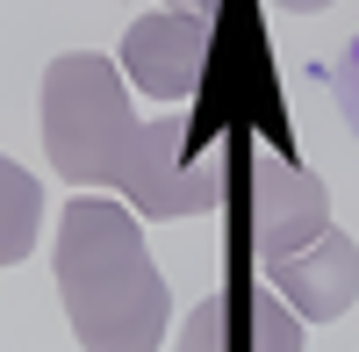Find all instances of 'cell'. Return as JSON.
<instances>
[{
  "label": "cell",
  "mask_w": 359,
  "mask_h": 352,
  "mask_svg": "<svg viewBox=\"0 0 359 352\" xmlns=\"http://www.w3.org/2000/svg\"><path fill=\"white\" fill-rule=\"evenodd\" d=\"M259 273L302 324H331V316H345L359 302V245L345 230H323L309 252H287V259H273Z\"/></svg>",
  "instance_id": "obj_6"
},
{
  "label": "cell",
  "mask_w": 359,
  "mask_h": 352,
  "mask_svg": "<svg viewBox=\"0 0 359 352\" xmlns=\"http://www.w3.org/2000/svg\"><path fill=\"white\" fill-rule=\"evenodd\" d=\"M208 43H216V15H137L123 29V79L151 101H180L194 94L208 72Z\"/></svg>",
  "instance_id": "obj_3"
},
{
  "label": "cell",
  "mask_w": 359,
  "mask_h": 352,
  "mask_svg": "<svg viewBox=\"0 0 359 352\" xmlns=\"http://www.w3.org/2000/svg\"><path fill=\"white\" fill-rule=\"evenodd\" d=\"M50 266H57V302L72 316V338L86 352H158L172 295H165V273L151 266V252H144L137 209L101 201V194L65 201Z\"/></svg>",
  "instance_id": "obj_2"
},
{
  "label": "cell",
  "mask_w": 359,
  "mask_h": 352,
  "mask_svg": "<svg viewBox=\"0 0 359 352\" xmlns=\"http://www.w3.org/2000/svg\"><path fill=\"white\" fill-rule=\"evenodd\" d=\"M180 144H187V115L137 123L130 115V79H123L115 57L65 50V57L43 65V151H50V172L130 194V209L144 223H180V216H201V209L223 201L216 172L180 165Z\"/></svg>",
  "instance_id": "obj_1"
},
{
  "label": "cell",
  "mask_w": 359,
  "mask_h": 352,
  "mask_svg": "<svg viewBox=\"0 0 359 352\" xmlns=\"http://www.w3.org/2000/svg\"><path fill=\"white\" fill-rule=\"evenodd\" d=\"M36 230H43V187L36 172H22L0 151V266H22L36 252Z\"/></svg>",
  "instance_id": "obj_7"
},
{
  "label": "cell",
  "mask_w": 359,
  "mask_h": 352,
  "mask_svg": "<svg viewBox=\"0 0 359 352\" xmlns=\"http://www.w3.org/2000/svg\"><path fill=\"white\" fill-rule=\"evenodd\" d=\"M331 230V187L302 158H266L252 180V259L273 266L287 252H309Z\"/></svg>",
  "instance_id": "obj_4"
},
{
  "label": "cell",
  "mask_w": 359,
  "mask_h": 352,
  "mask_svg": "<svg viewBox=\"0 0 359 352\" xmlns=\"http://www.w3.org/2000/svg\"><path fill=\"white\" fill-rule=\"evenodd\" d=\"M165 8H172V15H216L223 0H165Z\"/></svg>",
  "instance_id": "obj_9"
},
{
  "label": "cell",
  "mask_w": 359,
  "mask_h": 352,
  "mask_svg": "<svg viewBox=\"0 0 359 352\" xmlns=\"http://www.w3.org/2000/svg\"><path fill=\"white\" fill-rule=\"evenodd\" d=\"M302 345H309L302 316L273 287H245V295H201L172 352H302Z\"/></svg>",
  "instance_id": "obj_5"
},
{
  "label": "cell",
  "mask_w": 359,
  "mask_h": 352,
  "mask_svg": "<svg viewBox=\"0 0 359 352\" xmlns=\"http://www.w3.org/2000/svg\"><path fill=\"white\" fill-rule=\"evenodd\" d=\"M273 8H287V15H323L331 0H273Z\"/></svg>",
  "instance_id": "obj_10"
},
{
  "label": "cell",
  "mask_w": 359,
  "mask_h": 352,
  "mask_svg": "<svg viewBox=\"0 0 359 352\" xmlns=\"http://www.w3.org/2000/svg\"><path fill=\"white\" fill-rule=\"evenodd\" d=\"M331 101H338V115H345V130L359 137V36L338 50V72H331Z\"/></svg>",
  "instance_id": "obj_8"
}]
</instances>
